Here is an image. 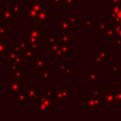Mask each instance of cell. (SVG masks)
<instances>
[{
    "label": "cell",
    "mask_w": 121,
    "mask_h": 121,
    "mask_svg": "<svg viewBox=\"0 0 121 121\" xmlns=\"http://www.w3.org/2000/svg\"><path fill=\"white\" fill-rule=\"evenodd\" d=\"M2 11H3V6L0 5V17H1V15H2Z\"/></svg>",
    "instance_id": "83f0119b"
},
{
    "label": "cell",
    "mask_w": 121,
    "mask_h": 121,
    "mask_svg": "<svg viewBox=\"0 0 121 121\" xmlns=\"http://www.w3.org/2000/svg\"><path fill=\"white\" fill-rule=\"evenodd\" d=\"M112 35H113V30H112V28H109V29L106 30V34H105V38H106V39L111 38Z\"/></svg>",
    "instance_id": "603a6c76"
},
{
    "label": "cell",
    "mask_w": 121,
    "mask_h": 121,
    "mask_svg": "<svg viewBox=\"0 0 121 121\" xmlns=\"http://www.w3.org/2000/svg\"><path fill=\"white\" fill-rule=\"evenodd\" d=\"M22 62H23L22 55H18V56H17V57H15L13 60H9L10 65H22Z\"/></svg>",
    "instance_id": "d6986e66"
},
{
    "label": "cell",
    "mask_w": 121,
    "mask_h": 121,
    "mask_svg": "<svg viewBox=\"0 0 121 121\" xmlns=\"http://www.w3.org/2000/svg\"><path fill=\"white\" fill-rule=\"evenodd\" d=\"M114 33L118 39L121 40V26H117V27L114 29Z\"/></svg>",
    "instance_id": "7402d4cb"
},
{
    "label": "cell",
    "mask_w": 121,
    "mask_h": 121,
    "mask_svg": "<svg viewBox=\"0 0 121 121\" xmlns=\"http://www.w3.org/2000/svg\"><path fill=\"white\" fill-rule=\"evenodd\" d=\"M26 95L28 99H36L40 95V88L39 87H27L26 88Z\"/></svg>",
    "instance_id": "9c48e42d"
},
{
    "label": "cell",
    "mask_w": 121,
    "mask_h": 121,
    "mask_svg": "<svg viewBox=\"0 0 121 121\" xmlns=\"http://www.w3.org/2000/svg\"><path fill=\"white\" fill-rule=\"evenodd\" d=\"M13 96H14V99L18 100L20 103H23V104H26L27 102V99H28L27 95H26V92H25L23 90L19 91L15 95H13Z\"/></svg>",
    "instance_id": "30bf717a"
},
{
    "label": "cell",
    "mask_w": 121,
    "mask_h": 121,
    "mask_svg": "<svg viewBox=\"0 0 121 121\" xmlns=\"http://www.w3.org/2000/svg\"><path fill=\"white\" fill-rule=\"evenodd\" d=\"M114 46H116V47H119V46H121V40L120 39H118V38H116V41H115V43H114Z\"/></svg>",
    "instance_id": "484cf974"
},
{
    "label": "cell",
    "mask_w": 121,
    "mask_h": 121,
    "mask_svg": "<svg viewBox=\"0 0 121 121\" xmlns=\"http://www.w3.org/2000/svg\"><path fill=\"white\" fill-rule=\"evenodd\" d=\"M26 36L36 40L38 43H45L43 40V31L42 26H27L26 27Z\"/></svg>",
    "instance_id": "7a4b0ae2"
},
{
    "label": "cell",
    "mask_w": 121,
    "mask_h": 121,
    "mask_svg": "<svg viewBox=\"0 0 121 121\" xmlns=\"http://www.w3.org/2000/svg\"><path fill=\"white\" fill-rule=\"evenodd\" d=\"M117 24H118V26H121V20H120V21H118V22H117Z\"/></svg>",
    "instance_id": "f546056e"
},
{
    "label": "cell",
    "mask_w": 121,
    "mask_h": 121,
    "mask_svg": "<svg viewBox=\"0 0 121 121\" xmlns=\"http://www.w3.org/2000/svg\"><path fill=\"white\" fill-rule=\"evenodd\" d=\"M113 95H114L116 100H117L118 102H121V91H115V92L113 93Z\"/></svg>",
    "instance_id": "cb8c5ba5"
},
{
    "label": "cell",
    "mask_w": 121,
    "mask_h": 121,
    "mask_svg": "<svg viewBox=\"0 0 121 121\" xmlns=\"http://www.w3.org/2000/svg\"><path fill=\"white\" fill-rule=\"evenodd\" d=\"M2 60V56L0 55V60Z\"/></svg>",
    "instance_id": "d6a6232c"
},
{
    "label": "cell",
    "mask_w": 121,
    "mask_h": 121,
    "mask_svg": "<svg viewBox=\"0 0 121 121\" xmlns=\"http://www.w3.org/2000/svg\"><path fill=\"white\" fill-rule=\"evenodd\" d=\"M18 45L21 47V49L23 51L28 48V43H27V40H26V35H24L23 38L18 41Z\"/></svg>",
    "instance_id": "ac0fdd59"
},
{
    "label": "cell",
    "mask_w": 121,
    "mask_h": 121,
    "mask_svg": "<svg viewBox=\"0 0 121 121\" xmlns=\"http://www.w3.org/2000/svg\"><path fill=\"white\" fill-rule=\"evenodd\" d=\"M118 86H119V87L121 88V80H120V79L118 80Z\"/></svg>",
    "instance_id": "f1b7e54d"
},
{
    "label": "cell",
    "mask_w": 121,
    "mask_h": 121,
    "mask_svg": "<svg viewBox=\"0 0 121 121\" xmlns=\"http://www.w3.org/2000/svg\"><path fill=\"white\" fill-rule=\"evenodd\" d=\"M10 8H11V10H12L13 15H14L15 18H17L18 15H19V13H21L22 10H23V7H22V5H20L17 1H14L13 5H11Z\"/></svg>",
    "instance_id": "5bb4252c"
},
{
    "label": "cell",
    "mask_w": 121,
    "mask_h": 121,
    "mask_svg": "<svg viewBox=\"0 0 121 121\" xmlns=\"http://www.w3.org/2000/svg\"><path fill=\"white\" fill-rule=\"evenodd\" d=\"M112 11L110 13V16H113L114 20L116 22L121 20V6H114L112 7Z\"/></svg>",
    "instance_id": "4fadbf2b"
},
{
    "label": "cell",
    "mask_w": 121,
    "mask_h": 121,
    "mask_svg": "<svg viewBox=\"0 0 121 121\" xmlns=\"http://www.w3.org/2000/svg\"><path fill=\"white\" fill-rule=\"evenodd\" d=\"M51 10L47 9L46 6H44L40 11H38V15H37V18L35 20L36 24L38 26H47L48 23L52 20V15H51Z\"/></svg>",
    "instance_id": "6da1fadb"
},
{
    "label": "cell",
    "mask_w": 121,
    "mask_h": 121,
    "mask_svg": "<svg viewBox=\"0 0 121 121\" xmlns=\"http://www.w3.org/2000/svg\"><path fill=\"white\" fill-rule=\"evenodd\" d=\"M21 13H23V16L25 18H26V20L28 22H35L37 15H38V11H36L35 9L28 8V7L26 9H23Z\"/></svg>",
    "instance_id": "8992f818"
},
{
    "label": "cell",
    "mask_w": 121,
    "mask_h": 121,
    "mask_svg": "<svg viewBox=\"0 0 121 121\" xmlns=\"http://www.w3.org/2000/svg\"><path fill=\"white\" fill-rule=\"evenodd\" d=\"M0 18H1L2 25H5V23H8V22H13L15 17L13 15V12L9 5L3 6V11H2V15Z\"/></svg>",
    "instance_id": "277c9868"
},
{
    "label": "cell",
    "mask_w": 121,
    "mask_h": 121,
    "mask_svg": "<svg viewBox=\"0 0 121 121\" xmlns=\"http://www.w3.org/2000/svg\"><path fill=\"white\" fill-rule=\"evenodd\" d=\"M69 27V23L66 22V20L64 19H59V28L60 29H68Z\"/></svg>",
    "instance_id": "ffe728a7"
},
{
    "label": "cell",
    "mask_w": 121,
    "mask_h": 121,
    "mask_svg": "<svg viewBox=\"0 0 121 121\" xmlns=\"http://www.w3.org/2000/svg\"><path fill=\"white\" fill-rule=\"evenodd\" d=\"M31 64L34 65L36 68H43L44 64H47L46 61H44L43 57H34L30 60Z\"/></svg>",
    "instance_id": "7c38bea8"
},
{
    "label": "cell",
    "mask_w": 121,
    "mask_h": 121,
    "mask_svg": "<svg viewBox=\"0 0 121 121\" xmlns=\"http://www.w3.org/2000/svg\"><path fill=\"white\" fill-rule=\"evenodd\" d=\"M35 57V52L29 48L26 49L23 51L22 53V58H23V60H30L32 58Z\"/></svg>",
    "instance_id": "9a60e30c"
},
{
    "label": "cell",
    "mask_w": 121,
    "mask_h": 121,
    "mask_svg": "<svg viewBox=\"0 0 121 121\" xmlns=\"http://www.w3.org/2000/svg\"><path fill=\"white\" fill-rule=\"evenodd\" d=\"M9 26H6V25H1L0 26V37L1 38H6V36L9 35L10 31H9Z\"/></svg>",
    "instance_id": "e0dca14e"
},
{
    "label": "cell",
    "mask_w": 121,
    "mask_h": 121,
    "mask_svg": "<svg viewBox=\"0 0 121 121\" xmlns=\"http://www.w3.org/2000/svg\"><path fill=\"white\" fill-rule=\"evenodd\" d=\"M22 80L21 79H10L9 82H7L5 85L6 91H8L10 95H15L19 91L22 90Z\"/></svg>",
    "instance_id": "3957f363"
},
{
    "label": "cell",
    "mask_w": 121,
    "mask_h": 121,
    "mask_svg": "<svg viewBox=\"0 0 121 121\" xmlns=\"http://www.w3.org/2000/svg\"><path fill=\"white\" fill-rule=\"evenodd\" d=\"M10 49L9 45V40L6 38H1L0 39V55L4 57L6 53Z\"/></svg>",
    "instance_id": "ba28073f"
},
{
    "label": "cell",
    "mask_w": 121,
    "mask_h": 121,
    "mask_svg": "<svg viewBox=\"0 0 121 121\" xmlns=\"http://www.w3.org/2000/svg\"><path fill=\"white\" fill-rule=\"evenodd\" d=\"M111 2H113V4H118L121 2V0H111Z\"/></svg>",
    "instance_id": "4316f807"
},
{
    "label": "cell",
    "mask_w": 121,
    "mask_h": 121,
    "mask_svg": "<svg viewBox=\"0 0 121 121\" xmlns=\"http://www.w3.org/2000/svg\"><path fill=\"white\" fill-rule=\"evenodd\" d=\"M28 8H31L33 9H35L36 11H40L44 6L43 4V1H34V0H29L26 3Z\"/></svg>",
    "instance_id": "8fae6325"
},
{
    "label": "cell",
    "mask_w": 121,
    "mask_h": 121,
    "mask_svg": "<svg viewBox=\"0 0 121 121\" xmlns=\"http://www.w3.org/2000/svg\"><path fill=\"white\" fill-rule=\"evenodd\" d=\"M0 86H1V74H0Z\"/></svg>",
    "instance_id": "4dcf8cb0"
},
{
    "label": "cell",
    "mask_w": 121,
    "mask_h": 121,
    "mask_svg": "<svg viewBox=\"0 0 121 121\" xmlns=\"http://www.w3.org/2000/svg\"><path fill=\"white\" fill-rule=\"evenodd\" d=\"M51 80V70L43 71L41 70V81H50Z\"/></svg>",
    "instance_id": "2e32d148"
},
{
    "label": "cell",
    "mask_w": 121,
    "mask_h": 121,
    "mask_svg": "<svg viewBox=\"0 0 121 121\" xmlns=\"http://www.w3.org/2000/svg\"><path fill=\"white\" fill-rule=\"evenodd\" d=\"M14 52H16L17 54H20V55H22V53H23V50L21 49V47L18 45V44H16V45H14V46H12V47H10Z\"/></svg>",
    "instance_id": "44dd1931"
},
{
    "label": "cell",
    "mask_w": 121,
    "mask_h": 121,
    "mask_svg": "<svg viewBox=\"0 0 121 121\" xmlns=\"http://www.w3.org/2000/svg\"><path fill=\"white\" fill-rule=\"evenodd\" d=\"M22 65H10L9 78L10 79H21L22 80Z\"/></svg>",
    "instance_id": "5b68a950"
},
{
    "label": "cell",
    "mask_w": 121,
    "mask_h": 121,
    "mask_svg": "<svg viewBox=\"0 0 121 121\" xmlns=\"http://www.w3.org/2000/svg\"><path fill=\"white\" fill-rule=\"evenodd\" d=\"M104 103H105V107H116V98L114 96V95L111 92L108 93H104Z\"/></svg>",
    "instance_id": "52a82bcc"
},
{
    "label": "cell",
    "mask_w": 121,
    "mask_h": 121,
    "mask_svg": "<svg viewBox=\"0 0 121 121\" xmlns=\"http://www.w3.org/2000/svg\"><path fill=\"white\" fill-rule=\"evenodd\" d=\"M34 1H43V0H34Z\"/></svg>",
    "instance_id": "1f68e13d"
},
{
    "label": "cell",
    "mask_w": 121,
    "mask_h": 121,
    "mask_svg": "<svg viewBox=\"0 0 121 121\" xmlns=\"http://www.w3.org/2000/svg\"><path fill=\"white\" fill-rule=\"evenodd\" d=\"M48 38H49L48 39V43H53L56 41V36H49Z\"/></svg>",
    "instance_id": "d4e9b609"
}]
</instances>
